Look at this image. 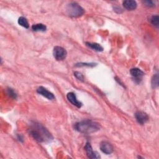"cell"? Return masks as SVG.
<instances>
[{
	"label": "cell",
	"instance_id": "1",
	"mask_svg": "<svg viewBox=\"0 0 159 159\" xmlns=\"http://www.w3.org/2000/svg\"><path fill=\"white\" fill-rule=\"evenodd\" d=\"M30 135L37 142L47 143L53 139L52 134L42 125L39 123H33L29 129Z\"/></svg>",
	"mask_w": 159,
	"mask_h": 159
},
{
	"label": "cell",
	"instance_id": "2",
	"mask_svg": "<svg viewBox=\"0 0 159 159\" xmlns=\"http://www.w3.org/2000/svg\"><path fill=\"white\" fill-rule=\"evenodd\" d=\"M76 130L83 134H91L100 130V125L91 120H84L78 122L74 126Z\"/></svg>",
	"mask_w": 159,
	"mask_h": 159
},
{
	"label": "cell",
	"instance_id": "3",
	"mask_svg": "<svg viewBox=\"0 0 159 159\" xmlns=\"http://www.w3.org/2000/svg\"><path fill=\"white\" fill-rule=\"evenodd\" d=\"M84 9L76 2H70L66 6L67 15L71 17H78L84 14Z\"/></svg>",
	"mask_w": 159,
	"mask_h": 159
},
{
	"label": "cell",
	"instance_id": "4",
	"mask_svg": "<svg viewBox=\"0 0 159 159\" xmlns=\"http://www.w3.org/2000/svg\"><path fill=\"white\" fill-rule=\"evenodd\" d=\"M53 55L54 58L58 60L61 61L64 60L67 55V52L65 48L60 46H56L53 50Z\"/></svg>",
	"mask_w": 159,
	"mask_h": 159
},
{
	"label": "cell",
	"instance_id": "5",
	"mask_svg": "<svg viewBox=\"0 0 159 159\" xmlns=\"http://www.w3.org/2000/svg\"><path fill=\"white\" fill-rule=\"evenodd\" d=\"M135 117L138 123L141 125L144 124L148 120V115L143 111H138L135 114Z\"/></svg>",
	"mask_w": 159,
	"mask_h": 159
},
{
	"label": "cell",
	"instance_id": "6",
	"mask_svg": "<svg viewBox=\"0 0 159 159\" xmlns=\"http://www.w3.org/2000/svg\"><path fill=\"white\" fill-rule=\"evenodd\" d=\"M99 147L101 150L105 154L109 155L113 152L114 148L112 145L107 141H102L100 143Z\"/></svg>",
	"mask_w": 159,
	"mask_h": 159
},
{
	"label": "cell",
	"instance_id": "7",
	"mask_svg": "<svg viewBox=\"0 0 159 159\" xmlns=\"http://www.w3.org/2000/svg\"><path fill=\"white\" fill-rule=\"evenodd\" d=\"M37 92L49 100H53L55 99V96L53 95V94L50 91H48L46 88H45L43 86L39 87L37 89Z\"/></svg>",
	"mask_w": 159,
	"mask_h": 159
},
{
	"label": "cell",
	"instance_id": "8",
	"mask_svg": "<svg viewBox=\"0 0 159 159\" xmlns=\"http://www.w3.org/2000/svg\"><path fill=\"white\" fill-rule=\"evenodd\" d=\"M84 150L86 151V155L88 158H100V156L99 155V154L97 152H94L93 150V148H92V147H91L90 143L87 142L86 143V145L84 146Z\"/></svg>",
	"mask_w": 159,
	"mask_h": 159
},
{
	"label": "cell",
	"instance_id": "9",
	"mask_svg": "<svg viewBox=\"0 0 159 159\" xmlns=\"http://www.w3.org/2000/svg\"><path fill=\"white\" fill-rule=\"evenodd\" d=\"M66 98L68 99V100L74 106H75L76 107H77L78 108H80L82 106V104L80 101H79L77 98H76V96L75 95V93H72V92H70V93H68L67 94H66Z\"/></svg>",
	"mask_w": 159,
	"mask_h": 159
},
{
	"label": "cell",
	"instance_id": "10",
	"mask_svg": "<svg viewBox=\"0 0 159 159\" xmlns=\"http://www.w3.org/2000/svg\"><path fill=\"white\" fill-rule=\"evenodd\" d=\"M130 73L132 76L135 80L141 79V78L144 75L143 71L138 68H133L130 70Z\"/></svg>",
	"mask_w": 159,
	"mask_h": 159
},
{
	"label": "cell",
	"instance_id": "11",
	"mask_svg": "<svg viewBox=\"0 0 159 159\" xmlns=\"http://www.w3.org/2000/svg\"><path fill=\"white\" fill-rule=\"evenodd\" d=\"M124 7L128 11H132L136 9L137 2L135 1L132 0H127L124 1L122 3Z\"/></svg>",
	"mask_w": 159,
	"mask_h": 159
},
{
	"label": "cell",
	"instance_id": "12",
	"mask_svg": "<svg viewBox=\"0 0 159 159\" xmlns=\"http://www.w3.org/2000/svg\"><path fill=\"white\" fill-rule=\"evenodd\" d=\"M86 45L89 48L96 52H102L103 50V47L99 43H91V42H86Z\"/></svg>",
	"mask_w": 159,
	"mask_h": 159
},
{
	"label": "cell",
	"instance_id": "13",
	"mask_svg": "<svg viewBox=\"0 0 159 159\" xmlns=\"http://www.w3.org/2000/svg\"><path fill=\"white\" fill-rule=\"evenodd\" d=\"M32 29L35 32H44L47 29V27L43 24H36L32 26Z\"/></svg>",
	"mask_w": 159,
	"mask_h": 159
},
{
	"label": "cell",
	"instance_id": "14",
	"mask_svg": "<svg viewBox=\"0 0 159 159\" xmlns=\"http://www.w3.org/2000/svg\"><path fill=\"white\" fill-rule=\"evenodd\" d=\"M18 24L22 26L23 27H25V28H27V29L29 28V22H28L27 19L25 17H22V16H21V17H20L19 18V19H18Z\"/></svg>",
	"mask_w": 159,
	"mask_h": 159
},
{
	"label": "cell",
	"instance_id": "15",
	"mask_svg": "<svg viewBox=\"0 0 159 159\" xmlns=\"http://www.w3.org/2000/svg\"><path fill=\"white\" fill-rule=\"evenodd\" d=\"M150 21L151 22V24L152 25H153L154 26L158 27V25H159V17L158 15H155V16H152L150 19Z\"/></svg>",
	"mask_w": 159,
	"mask_h": 159
},
{
	"label": "cell",
	"instance_id": "16",
	"mask_svg": "<svg viewBox=\"0 0 159 159\" xmlns=\"http://www.w3.org/2000/svg\"><path fill=\"white\" fill-rule=\"evenodd\" d=\"M152 86L153 88H156L158 86V73H156L153 75L152 79Z\"/></svg>",
	"mask_w": 159,
	"mask_h": 159
},
{
	"label": "cell",
	"instance_id": "17",
	"mask_svg": "<svg viewBox=\"0 0 159 159\" xmlns=\"http://www.w3.org/2000/svg\"><path fill=\"white\" fill-rule=\"evenodd\" d=\"M142 2L145 6L149 7H152L155 6V2L153 1H150V0L149 1L148 0L143 1Z\"/></svg>",
	"mask_w": 159,
	"mask_h": 159
},
{
	"label": "cell",
	"instance_id": "18",
	"mask_svg": "<svg viewBox=\"0 0 159 159\" xmlns=\"http://www.w3.org/2000/svg\"><path fill=\"white\" fill-rule=\"evenodd\" d=\"M7 94L11 96V98H16L17 97V95L16 94V93L13 91V89H12L11 88H7Z\"/></svg>",
	"mask_w": 159,
	"mask_h": 159
},
{
	"label": "cell",
	"instance_id": "19",
	"mask_svg": "<svg viewBox=\"0 0 159 159\" xmlns=\"http://www.w3.org/2000/svg\"><path fill=\"white\" fill-rule=\"evenodd\" d=\"M74 75H75V77H76L77 79H78L79 80L82 81H83L84 77H83V75H82L81 73L78 72V71H75V72L74 73Z\"/></svg>",
	"mask_w": 159,
	"mask_h": 159
},
{
	"label": "cell",
	"instance_id": "20",
	"mask_svg": "<svg viewBox=\"0 0 159 159\" xmlns=\"http://www.w3.org/2000/svg\"><path fill=\"white\" fill-rule=\"evenodd\" d=\"M96 64L94 63H78V64H76V66H94Z\"/></svg>",
	"mask_w": 159,
	"mask_h": 159
}]
</instances>
